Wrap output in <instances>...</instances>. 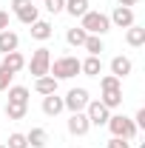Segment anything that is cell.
<instances>
[{
  "label": "cell",
  "mask_w": 145,
  "mask_h": 148,
  "mask_svg": "<svg viewBox=\"0 0 145 148\" xmlns=\"http://www.w3.org/2000/svg\"><path fill=\"white\" fill-rule=\"evenodd\" d=\"M26 143L31 148H46L49 145V131L46 128H31L29 134H26Z\"/></svg>",
  "instance_id": "cell-19"
},
{
  "label": "cell",
  "mask_w": 145,
  "mask_h": 148,
  "mask_svg": "<svg viewBox=\"0 0 145 148\" xmlns=\"http://www.w3.org/2000/svg\"><path fill=\"white\" fill-rule=\"evenodd\" d=\"M9 103H26L29 106V88L26 86H9Z\"/></svg>",
  "instance_id": "cell-22"
},
{
  "label": "cell",
  "mask_w": 145,
  "mask_h": 148,
  "mask_svg": "<svg viewBox=\"0 0 145 148\" xmlns=\"http://www.w3.org/2000/svg\"><path fill=\"white\" fill-rule=\"evenodd\" d=\"M111 26H117V29H128V26H134V9H128V6H117L114 12H111Z\"/></svg>",
  "instance_id": "cell-10"
},
{
  "label": "cell",
  "mask_w": 145,
  "mask_h": 148,
  "mask_svg": "<svg viewBox=\"0 0 145 148\" xmlns=\"http://www.w3.org/2000/svg\"><path fill=\"white\" fill-rule=\"evenodd\" d=\"M43 6H46V9L51 12V14H57V12H63V6H66V0H46Z\"/></svg>",
  "instance_id": "cell-27"
},
{
  "label": "cell",
  "mask_w": 145,
  "mask_h": 148,
  "mask_svg": "<svg viewBox=\"0 0 145 148\" xmlns=\"http://www.w3.org/2000/svg\"><path fill=\"white\" fill-rule=\"evenodd\" d=\"M88 103H91V97H88V91H85V88H71V91L63 97V106L71 111V114H74V111H85V106H88Z\"/></svg>",
  "instance_id": "cell-7"
},
{
  "label": "cell",
  "mask_w": 145,
  "mask_h": 148,
  "mask_svg": "<svg viewBox=\"0 0 145 148\" xmlns=\"http://www.w3.org/2000/svg\"><path fill=\"white\" fill-rule=\"evenodd\" d=\"M80 29H85V34H97V37H103V34H108L111 32V20L108 14H103V12H85L83 17H80Z\"/></svg>",
  "instance_id": "cell-2"
},
{
  "label": "cell",
  "mask_w": 145,
  "mask_h": 148,
  "mask_svg": "<svg viewBox=\"0 0 145 148\" xmlns=\"http://www.w3.org/2000/svg\"><path fill=\"white\" fill-rule=\"evenodd\" d=\"M80 71L85 74V77H100V71H103V60L88 54L85 60H80Z\"/></svg>",
  "instance_id": "cell-15"
},
{
  "label": "cell",
  "mask_w": 145,
  "mask_h": 148,
  "mask_svg": "<svg viewBox=\"0 0 145 148\" xmlns=\"http://www.w3.org/2000/svg\"><path fill=\"white\" fill-rule=\"evenodd\" d=\"M29 32H31V37H34V40H40V43H46L49 37L54 34V32H51V23H49V20H34Z\"/></svg>",
  "instance_id": "cell-14"
},
{
  "label": "cell",
  "mask_w": 145,
  "mask_h": 148,
  "mask_svg": "<svg viewBox=\"0 0 145 148\" xmlns=\"http://www.w3.org/2000/svg\"><path fill=\"white\" fill-rule=\"evenodd\" d=\"M0 66L9 74H17V71L26 69V57L20 54V51H9V54H3V63H0Z\"/></svg>",
  "instance_id": "cell-11"
},
{
  "label": "cell",
  "mask_w": 145,
  "mask_h": 148,
  "mask_svg": "<svg viewBox=\"0 0 145 148\" xmlns=\"http://www.w3.org/2000/svg\"><path fill=\"white\" fill-rule=\"evenodd\" d=\"M125 43L128 46H134V49H140V46H145V29L142 26H128L125 29Z\"/></svg>",
  "instance_id": "cell-17"
},
{
  "label": "cell",
  "mask_w": 145,
  "mask_h": 148,
  "mask_svg": "<svg viewBox=\"0 0 145 148\" xmlns=\"http://www.w3.org/2000/svg\"><path fill=\"white\" fill-rule=\"evenodd\" d=\"M120 6H128L131 9V6H137V0H120Z\"/></svg>",
  "instance_id": "cell-31"
},
{
  "label": "cell",
  "mask_w": 145,
  "mask_h": 148,
  "mask_svg": "<svg viewBox=\"0 0 145 148\" xmlns=\"http://www.w3.org/2000/svg\"><path fill=\"white\" fill-rule=\"evenodd\" d=\"M85 29H80V26H74V29H68V32H66V43H68V46H83V43H85Z\"/></svg>",
  "instance_id": "cell-24"
},
{
  "label": "cell",
  "mask_w": 145,
  "mask_h": 148,
  "mask_svg": "<svg viewBox=\"0 0 145 148\" xmlns=\"http://www.w3.org/2000/svg\"><path fill=\"white\" fill-rule=\"evenodd\" d=\"M63 12H68L71 17H83V14L88 12V0H66Z\"/></svg>",
  "instance_id": "cell-21"
},
{
  "label": "cell",
  "mask_w": 145,
  "mask_h": 148,
  "mask_svg": "<svg viewBox=\"0 0 145 148\" xmlns=\"http://www.w3.org/2000/svg\"><path fill=\"white\" fill-rule=\"evenodd\" d=\"M83 49H85V51H88L91 57H100L103 51H105V46H103V37L88 34V37H85V43H83Z\"/></svg>",
  "instance_id": "cell-20"
},
{
  "label": "cell",
  "mask_w": 145,
  "mask_h": 148,
  "mask_svg": "<svg viewBox=\"0 0 145 148\" xmlns=\"http://www.w3.org/2000/svg\"><path fill=\"white\" fill-rule=\"evenodd\" d=\"M57 83H60V80H54L51 74H46V77H37V80H34V91H37V94H43V97H46V94H57Z\"/></svg>",
  "instance_id": "cell-16"
},
{
  "label": "cell",
  "mask_w": 145,
  "mask_h": 148,
  "mask_svg": "<svg viewBox=\"0 0 145 148\" xmlns=\"http://www.w3.org/2000/svg\"><path fill=\"white\" fill-rule=\"evenodd\" d=\"M12 77H14V74H9L3 66H0V91H6V88L12 86Z\"/></svg>",
  "instance_id": "cell-26"
},
{
  "label": "cell",
  "mask_w": 145,
  "mask_h": 148,
  "mask_svg": "<svg viewBox=\"0 0 145 148\" xmlns=\"http://www.w3.org/2000/svg\"><path fill=\"white\" fill-rule=\"evenodd\" d=\"M108 148H131V145H128V140H120V137H111V140H108Z\"/></svg>",
  "instance_id": "cell-28"
},
{
  "label": "cell",
  "mask_w": 145,
  "mask_h": 148,
  "mask_svg": "<svg viewBox=\"0 0 145 148\" xmlns=\"http://www.w3.org/2000/svg\"><path fill=\"white\" fill-rule=\"evenodd\" d=\"M134 71V63L128 60V57H122V54H117L114 60H111V74L117 77V80H122V77H128V74Z\"/></svg>",
  "instance_id": "cell-12"
},
{
  "label": "cell",
  "mask_w": 145,
  "mask_h": 148,
  "mask_svg": "<svg viewBox=\"0 0 145 148\" xmlns=\"http://www.w3.org/2000/svg\"><path fill=\"white\" fill-rule=\"evenodd\" d=\"M49 74H51L54 80H71V77L80 74V60L71 57V54L57 57V60H51V66H49Z\"/></svg>",
  "instance_id": "cell-3"
},
{
  "label": "cell",
  "mask_w": 145,
  "mask_h": 148,
  "mask_svg": "<svg viewBox=\"0 0 145 148\" xmlns=\"http://www.w3.org/2000/svg\"><path fill=\"white\" fill-rule=\"evenodd\" d=\"M85 117H88L91 125H105L108 117H111V108H105L100 100H91L88 106H85Z\"/></svg>",
  "instance_id": "cell-8"
},
{
  "label": "cell",
  "mask_w": 145,
  "mask_h": 148,
  "mask_svg": "<svg viewBox=\"0 0 145 148\" xmlns=\"http://www.w3.org/2000/svg\"><path fill=\"white\" fill-rule=\"evenodd\" d=\"M134 125H137V131H140V128H145V108H140V111H137V117H134Z\"/></svg>",
  "instance_id": "cell-29"
},
{
  "label": "cell",
  "mask_w": 145,
  "mask_h": 148,
  "mask_svg": "<svg viewBox=\"0 0 145 148\" xmlns=\"http://www.w3.org/2000/svg\"><path fill=\"white\" fill-rule=\"evenodd\" d=\"M100 88H103V106L105 108H120L122 106V80H117L114 74H105L100 80Z\"/></svg>",
  "instance_id": "cell-1"
},
{
  "label": "cell",
  "mask_w": 145,
  "mask_h": 148,
  "mask_svg": "<svg viewBox=\"0 0 145 148\" xmlns=\"http://www.w3.org/2000/svg\"><path fill=\"white\" fill-rule=\"evenodd\" d=\"M0 148H6V145H0Z\"/></svg>",
  "instance_id": "cell-32"
},
{
  "label": "cell",
  "mask_w": 145,
  "mask_h": 148,
  "mask_svg": "<svg viewBox=\"0 0 145 148\" xmlns=\"http://www.w3.org/2000/svg\"><path fill=\"white\" fill-rule=\"evenodd\" d=\"M17 46H20V37L14 34V32H9V29H3V32H0V51H3V54L17 51Z\"/></svg>",
  "instance_id": "cell-18"
},
{
  "label": "cell",
  "mask_w": 145,
  "mask_h": 148,
  "mask_svg": "<svg viewBox=\"0 0 145 148\" xmlns=\"http://www.w3.org/2000/svg\"><path fill=\"white\" fill-rule=\"evenodd\" d=\"M12 12H14V17L23 23V26H31L37 17V6L31 3V0H12Z\"/></svg>",
  "instance_id": "cell-6"
},
{
  "label": "cell",
  "mask_w": 145,
  "mask_h": 148,
  "mask_svg": "<svg viewBox=\"0 0 145 148\" xmlns=\"http://www.w3.org/2000/svg\"><path fill=\"white\" fill-rule=\"evenodd\" d=\"M6 148H29V143H26V134H20V131L9 134V143H6Z\"/></svg>",
  "instance_id": "cell-25"
},
{
  "label": "cell",
  "mask_w": 145,
  "mask_h": 148,
  "mask_svg": "<svg viewBox=\"0 0 145 148\" xmlns=\"http://www.w3.org/2000/svg\"><path fill=\"white\" fill-rule=\"evenodd\" d=\"M105 125H108L111 134L120 137V140H134V137H137V125H134V120H128L125 114H111Z\"/></svg>",
  "instance_id": "cell-4"
},
{
  "label": "cell",
  "mask_w": 145,
  "mask_h": 148,
  "mask_svg": "<svg viewBox=\"0 0 145 148\" xmlns=\"http://www.w3.org/2000/svg\"><path fill=\"white\" fill-rule=\"evenodd\" d=\"M29 66V71H31V77H46L49 74V66H51V51L46 49V46H40V49H34L31 51V60L26 63Z\"/></svg>",
  "instance_id": "cell-5"
},
{
  "label": "cell",
  "mask_w": 145,
  "mask_h": 148,
  "mask_svg": "<svg viewBox=\"0 0 145 148\" xmlns=\"http://www.w3.org/2000/svg\"><path fill=\"white\" fill-rule=\"evenodd\" d=\"M29 114V106L26 103H6V117L9 120H23Z\"/></svg>",
  "instance_id": "cell-23"
},
{
  "label": "cell",
  "mask_w": 145,
  "mask_h": 148,
  "mask_svg": "<svg viewBox=\"0 0 145 148\" xmlns=\"http://www.w3.org/2000/svg\"><path fill=\"white\" fill-rule=\"evenodd\" d=\"M91 131V123L88 117H85V111H74L71 117H68V134L71 137H85Z\"/></svg>",
  "instance_id": "cell-9"
},
{
  "label": "cell",
  "mask_w": 145,
  "mask_h": 148,
  "mask_svg": "<svg viewBox=\"0 0 145 148\" xmlns=\"http://www.w3.org/2000/svg\"><path fill=\"white\" fill-rule=\"evenodd\" d=\"M9 29V12H0V32Z\"/></svg>",
  "instance_id": "cell-30"
},
{
  "label": "cell",
  "mask_w": 145,
  "mask_h": 148,
  "mask_svg": "<svg viewBox=\"0 0 145 148\" xmlns=\"http://www.w3.org/2000/svg\"><path fill=\"white\" fill-rule=\"evenodd\" d=\"M63 108H66L63 106V97H57V94H46L43 97V114L46 117H57Z\"/></svg>",
  "instance_id": "cell-13"
}]
</instances>
